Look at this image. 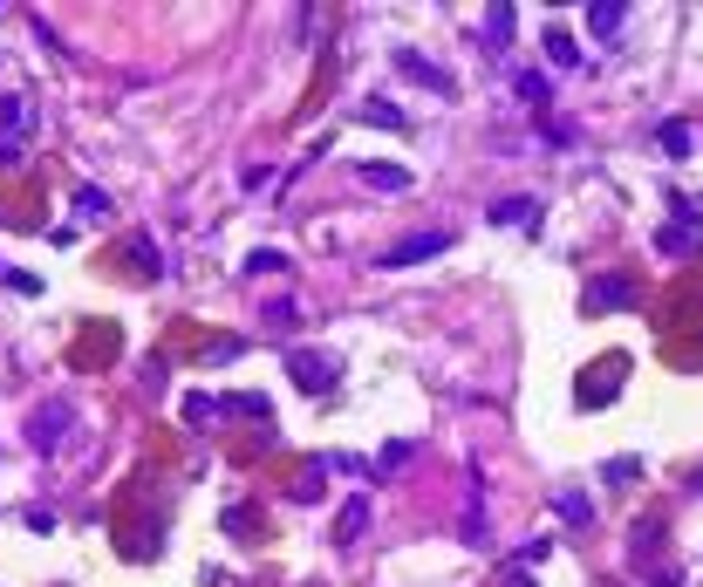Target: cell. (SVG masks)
I'll return each instance as SVG.
<instances>
[{
  "label": "cell",
  "instance_id": "cell-1",
  "mask_svg": "<svg viewBox=\"0 0 703 587\" xmlns=\"http://www.w3.org/2000/svg\"><path fill=\"white\" fill-rule=\"evenodd\" d=\"M69 431H76V403L69 396H48L35 417H28V451H55Z\"/></svg>",
  "mask_w": 703,
  "mask_h": 587
},
{
  "label": "cell",
  "instance_id": "cell-2",
  "mask_svg": "<svg viewBox=\"0 0 703 587\" xmlns=\"http://www.w3.org/2000/svg\"><path fill=\"white\" fill-rule=\"evenodd\" d=\"M287 376L308 396H328L342 383V355H314V349H287Z\"/></svg>",
  "mask_w": 703,
  "mask_h": 587
},
{
  "label": "cell",
  "instance_id": "cell-3",
  "mask_svg": "<svg viewBox=\"0 0 703 587\" xmlns=\"http://www.w3.org/2000/svg\"><path fill=\"white\" fill-rule=\"evenodd\" d=\"M635 301H642L635 274H594L581 294V314H615V308H635Z\"/></svg>",
  "mask_w": 703,
  "mask_h": 587
},
{
  "label": "cell",
  "instance_id": "cell-4",
  "mask_svg": "<svg viewBox=\"0 0 703 587\" xmlns=\"http://www.w3.org/2000/svg\"><path fill=\"white\" fill-rule=\"evenodd\" d=\"M697 239H703V212H697V205H676V219L656 233V246L676 260V253H697Z\"/></svg>",
  "mask_w": 703,
  "mask_h": 587
},
{
  "label": "cell",
  "instance_id": "cell-5",
  "mask_svg": "<svg viewBox=\"0 0 703 587\" xmlns=\"http://www.w3.org/2000/svg\"><path fill=\"white\" fill-rule=\"evenodd\" d=\"M615 376H628V355H601V362L581 376V410H601V403L615 396V390H608Z\"/></svg>",
  "mask_w": 703,
  "mask_h": 587
},
{
  "label": "cell",
  "instance_id": "cell-6",
  "mask_svg": "<svg viewBox=\"0 0 703 587\" xmlns=\"http://www.w3.org/2000/svg\"><path fill=\"white\" fill-rule=\"evenodd\" d=\"M444 246H451V233H410V239H396V246H383V267H417V260L444 253Z\"/></svg>",
  "mask_w": 703,
  "mask_h": 587
},
{
  "label": "cell",
  "instance_id": "cell-7",
  "mask_svg": "<svg viewBox=\"0 0 703 587\" xmlns=\"http://www.w3.org/2000/svg\"><path fill=\"white\" fill-rule=\"evenodd\" d=\"M362 171V185L369 192H410V171L403 164H390V157H369V164H355Z\"/></svg>",
  "mask_w": 703,
  "mask_h": 587
},
{
  "label": "cell",
  "instance_id": "cell-8",
  "mask_svg": "<svg viewBox=\"0 0 703 587\" xmlns=\"http://www.w3.org/2000/svg\"><path fill=\"white\" fill-rule=\"evenodd\" d=\"M355 123H369V130H410V117L396 110L390 96H362L355 103Z\"/></svg>",
  "mask_w": 703,
  "mask_h": 587
},
{
  "label": "cell",
  "instance_id": "cell-9",
  "mask_svg": "<svg viewBox=\"0 0 703 587\" xmlns=\"http://www.w3.org/2000/svg\"><path fill=\"white\" fill-rule=\"evenodd\" d=\"M396 69H403V76H417L424 89H437V96H451V76H444V69H430V55H417V48H403V55H396Z\"/></svg>",
  "mask_w": 703,
  "mask_h": 587
},
{
  "label": "cell",
  "instance_id": "cell-10",
  "mask_svg": "<svg viewBox=\"0 0 703 587\" xmlns=\"http://www.w3.org/2000/svg\"><path fill=\"white\" fill-rule=\"evenodd\" d=\"M492 226H526L533 233V219H540V205L533 198H492V212H485Z\"/></svg>",
  "mask_w": 703,
  "mask_h": 587
},
{
  "label": "cell",
  "instance_id": "cell-11",
  "mask_svg": "<svg viewBox=\"0 0 703 587\" xmlns=\"http://www.w3.org/2000/svg\"><path fill=\"white\" fill-rule=\"evenodd\" d=\"M0 137H7V144L35 137V103H0Z\"/></svg>",
  "mask_w": 703,
  "mask_h": 587
},
{
  "label": "cell",
  "instance_id": "cell-12",
  "mask_svg": "<svg viewBox=\"0 0 703 587\" xmlns=\"http://www.w3.org/2000/svg\"><path fill=\"white\" fill-rule=\"evenodd\" d=\"M587 28L608 41V35H622V0H587Z\"/></svg>",
  "mask_w": 703,
  "mask_h": 587
},
{
  "label": "cell",
  "instance_id": "cell-13",
  "mask_svg": "<svg viewBox=\"0 0 703 587\" xmlns=\"http://www.w3.org/2000/svg\"><path fill=\"white\" fill-rule=\"evenodd\" d=\"M362 526H369V499H349V506H342V519H335V547L362 540Z\"/></svg>",
  "mask_w": 703,
  "mask_h": 587
},
{
  "label": "cell",
  "instance_id": "cell-14",
  "mask_svg": "<svg viewBox=\"0 0 703 587\" xmlns=\"http://www.w3.org/2000/svg\"><path fill=\"white\" fill-rule=\"evenodd\" d=\"M547 55H553V69H581V41L567 28H547Z\"/></svg>",
  "mask_w": 703,
  "mask_h": 587
},
{
  "label": "cell",
  "instance_id": "cell-15",
  "mask_svg": "<svg viewBox=\"0 0 703 587\" xmlns=\"http://www.w3.org/2000/svg\"><path fill=\"white\" fill-rule=\"evenodd\" d=\"M478 41H485V48H506V41H512V7H506V0H499V7L485 14V28H478Z\"/></svg>",
  "mask_w": 703,
  "mask_h": 587
},
{
  "label": "cell",
  "instance_id": "cell-16",
  "mask_svg": "<svg viewBox=\"0 0 703 587\" xmlns=\"http://www.w3.org/2000/svg\"><path fill=\"white\" fill-rule=\"evenodd\" d=\"M553 512H560L574 533H581V526H594V506H587V492H560V499H553Z\"/></svg>",
  "mask_w": 703,
  "mask_h": 587
},
{
  "label": "cell",
  "instance_id": "cell-17",
  "mask_svg": "<svg viewBox=\"0 0 703 587\" xmlns=\"http://www.w3.org/2000/svg\"><path fill=\"white\" fill-rule=\"evenodd\" d=\"M76 212L82 219H110V192L103 185H76Z\"/></svg>",
  "mask_w": 703,
  "mask_h": 587
},
{
  "label": "cell",
  "instance_id": "cell-18",
  "mask_svg": "<svg viewBox=\"0 0 703 587\" xmlns=\"http://www.w3.org/2000/svg\"><path fill=\"white\" fill-rule=\"evenodd\" d=\"M512 89H519L526 103H547V76H540V69H512Z\"/></svg>",
  "mask_w": 703,
  "mask_h": 587
},
{
  "label": "cell",
  "instance_id": "cell-19",
  "mask_svg": "<svg viewBox=\"0 0 703 587\" xmlns=\"http://www.w3.org/2000/svg\"><path fill=\"white\" fill-rule=\"evenodd\" d=\"M656 144H663L669 157H690V144H697V137H690V123H663V137H656Z\"/></svg>",
  "mask_w": 703,
  "mask_h": 587
},
{
  "label": "cell",
  "instance_id": "cell-20",
  "mask_svg": "<svg viewBox=\"0 0 703 587\" xmlns=\"http://www.w3.org/2000/svg\"><path fill=\"white\" fill-rule=\"evenodd\" d=\"M635 478H642L635 458H608V465H601V485H635Z\"/></svg>",
  "mask_w": 703,
  "mask_h": 587
},
{
  "label": "cell",
  "instance_id": "cell-21",
  "mask_svg": "<svg viewBox=\"0 0 703 587\" xmlns=\"http://www.w3.org/2000/svg\"><path fill=\"white\" fill-rule=\"evenodd\" d=\"M219 410H226L219 396H185V424H212Z\"/></svg>",
  "mask_w": 703,
  "mask_h": 587
},
{
  "label": "cell",
  "instance_id": "cell-22",
  "mask_svg": "<svg viewBox=\"0 0 703 587\" xmlns=\"http://www.w3.org/2000/svg\"><path fill=\"white\" fill-rule=\"evenodd\" d=\"M130 267H144V280H157V246H151L144 233L130 239Z\"/></svg>",
  "mask_w": 703,
  "mask_h": 587
},
{
  "label": "cell",
  "instance_id": "cell-23",
  "mask_svg": "<svg viewBox=\"0 0 703 587\" xmlns=\"http://www.w3.org/2000/svg\"><path fill=\"white\" fill-rule=\"evenodd\" d=\"M246 274H287V253H246Z\"/></svg>",
  "mask_w": 703,
  "mask_h": 587
},
{
  "label": "cell",
  "instance_id": "cell-24",
  "mask_svg": "<svg viewBox=\"0 0 703 587\" xmlns=\"http://www.w3.org/2000/svg\"><path fill=\"white\" fill-rule=\"evenodd\" d=\"M410 451H417V444H403V437H396L390 451H383V471H403V465H410Z\"/></svg>",
  "mask_w": 703,
  "mask_h": 587
},
{
  "label": "cell",
  "instance_id": "cell-25",
  "mask_svg": "<svg viewBox=\"0 0 703 587\" xmlns=\"http://www.w3.org/2000/svg\"><path fill=\"white\" fill-rule=\"evenodd\" d=\"M226 533H260V519H253V512H239V506H233V512H226Z\"/></svg>",
  "mask_w": 703,
  "mask_h": 587
},
{
  "label": "cell",
  "instance_id": "cell-26",
  "mask_svg": "<svg viewBox=\"0 0 703 587\" xmlns=\"http://www.w3.org/2000/svg\"><path fill=\"white\" fill-rule=\"evenodd\" d=\"M294 499H301V506H314V499H321V471H308V478L294 485Z\"/></svg>",
  "mask_w": 703,
  "mask_h": 587
},
{
  "label": "cell",
  "instance_id": "cell-27",
  "mask_svg": "<svg viewBox=\"0 0 703 587\" xmlns=\"http://www.w3.org/2000/svg\"><path fill=\"white\" fill-rule=\"evenodd\" d=\"M239 349H246V342H239V335H233V342H212V349H205V362H233Z\"/></svg>",
  "mask_w": 703,
  "mask_h": 587
},
{
  "label": "cell",
  "instance_id": "cell-28",
  "mask_svg": "<svg viewBox=\"0 0 703 587\" xmlns=\"http://www.w3.org/2000/svg\"><path fill=\"white\" fill-rule=\"evenodd\" d=\"M14 164H21V144H7V137H0V171H14Z\"/></svg>",
  "mask_w": 703,
  "mask_h": 587
},
{
  "label": "cell",
  "instance_id": "cell-29",
  "mask_svg": "<svg viewBox=\"0 0 703 587\" xmlns=\"http://www.w3.org/2000/svg\"><path fill=\"white\" fill-rule=\"evenodd\" d=\"M690 492H697V499H703V471H690Z\"/></svg>",
  "mask_w": 703,
  "mask_h": 587
},
{
  "label": "cell",
  "instance_id": "cell-30",
  "mask_svg": "<svg viewBox=\"0 0 703 587\" xmlns=\"http://www.w3.org/2000/svg\"><path fill=\"white\" fill-rule=\"evenodd\" d=\"M512 587H533V581H519V574H512Z\"/></svg>",
  "mask_w": 703,
  "mask_h": 587
}]
</instances>
